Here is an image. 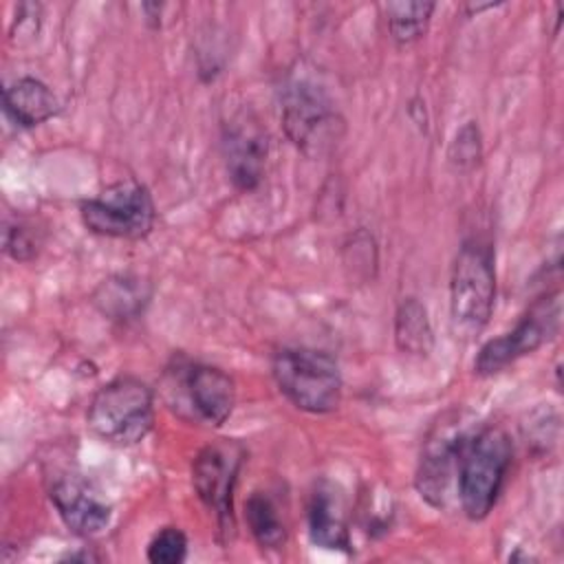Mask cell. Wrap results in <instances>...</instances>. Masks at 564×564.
Wrapping results in <instances>:
<instances>
[{
    "mask_svg": "<svg viewBox=\"0 0 564 564\" xmlns=\"http://www.w3.org/2000/svg\"><path fill=\"white\" fill-rule=\"evenodd\" d=\"M511 456L509 434L498 425L465 436L456 463V487L460 509L469 520H485L498 502Z\"/></svg>",
    "mask_w": 564,
    "mask_h": 564,
    "instance_id": "cell-1",
    "label": "cell"
},
{
    "mask_svg": "<svg viewBox=\"0 0 564 564\" xmlns=\"http://www.w3.org/2000/svg\"><path fill=\"white\" fill-rule=\"evenodd\" d=\"M496 300L494 247L485 238L463 240L449 275V317L458 337L471 339L489 324Z\"/></svg>",
    "mask_w": 564,
    "mask_h": 564,
    "instance_id": "cell-2",
    "label": "cell"
},
{
    "mask_svg": "<svg viewBox=\"0 0 564 564\" xmlns=\"http://www.w3.org/2000/svg\"><path fill=\"white\" fill-rule=\"evenodd\" d=\"M278 390L302 412L328 414L341 401V370L333 355L304 346L278 348L271 357Z\"/></svg>",
    "mask_w": 564,
    "mask_h": 564,
    "instance_id": "cell-3",
    "label": "cell"
},
{
    "mask_svg": "<svg viewBox=\"0 0 564 564\" xmlns=\"http://www.w3.org/2000/svg\"><path fill=\"white\" fill-rule=\"evenodd\" d=\"M280 121L289 141L308 159L328 154L346 130L328 93L311 79H289L280 88Z\"/></svg>",
    "mask_w": 564,
    "mask_h": 564,
    "instance_id": "cell-4",
    "label": "cell"
},
{
    "mask_svg": "<svg viewBox=\"0 0 564 564\" xmlns=\"http://www.w3.org/2000/svg\"><path fill=\"white\" fill-rule=\"evenodd\" d=\"M86 423L104 443L119 447L137 445L154 425L152 390L137 377H115L90 399Z\"/></svg>",
    "mask_w": 564,
    "mask_h": 564,
    "instance_id": "cell-5",
    "label": "cell"
},
{
    "mask_svg": "<svg viewBox=\"0 0 564 564\" xmlns=\"http://www.w3.org/2000/svg\"><path fill=\"white\" fill-rule=\"evenodd\" d=\"M79 218L90 234L104 238L141 240L156 220V207L150 189L134 181H117L101 189L97 196L79 203Z\"/></svg>",
    "mask_w": 564,
    "mask_h": 564,
    "instance_id": "cell-6",
    "label": "cell"
},
{
    "mask_svg": "<svg viewBox=\"0 0 564 564\" xmlns=\"http://www.w3.org/2000/svg\"><path fill=\"white\" fill-rule=\"evenodd\" d=\"M560 297H562L560 291L544 293L527 308V313L518 319V324L509 333H502L500 337L485 341L474 361L476 375L487 377V375L500 372L509 364L518 361L524 355L535 352L540 346L553 339L560 333V322H562Z\"/></svg>",
    "mask_w": 564,
    "mask_h": 564,
    "instance_id": "cell-7",
    "label": "cell"
},
{
    "mask_svg": "<svg viewBox=\"0 0 564 564\" xmlns=\"http://www.w3.org/2000/svg\"><path fill=\"white\" fill-rule=\"evenodd\" d=\"M245 460V447L231 438L205 445L192 463V485L200 502L216 516L223 533L234 531V487Z\"/></svg>",
    "mask_w": 564,
    "mask_h": 564,
    "instance_id": "cell-8",
    "label": "cell"
},
{
    "mask_svg": "<svg viewBox=\"0 0 564 564\" xmlns=\"http://www.w3.org/2000/svg\"><path fill=\"white\" fill-rule=\"evenodd\" d=\"M220 152L227 176L238 192H253L262 183L269 156V137L251 112H236L223 123Z\"/></svg>",
    "mask_w": 564,
    "mask_h": 564,
    "instance_id": "cell-9",
    "label": "cell"
},
{
    "mask_svg": "<svg viewBox=\"0 0 564 564\" xmlns=\"http://www.w3.org/2000/svg\"><path fill=\"white\" fill-rule=\"evenodd\" d=\"M48 496L62 522L75 535L93 538L110 524L112 507L99 494V489L79 474L55 476Z\"/></svg>",
    "mask_w": 564,
    "mask_h": 564,
    "instance_id": "cell-10",
    "label": "cell"
},
{
    "mask_svg": "<svg viewBox=\"0 0 564 564\" xmlns=\"http://www.w3.org/2000/svg\"><path fill=\"white\" fill-rule=\"evenodd\" d=\"M465 436L467 432L458 430L454 423H443L432 430L421 449L414 485L421 498L436 509L445 507Z\"/></svg>",
    "mask_w": 564,
    "mask_h": 564,
    "instance_id": "cell-11",
    "label": "cell"
},
{
    "mask_svg": "<svg viewBox=\"0 0 564 564\" xmlns=\"http://www.w3.org/2000/svg\"><path fill=\"white\" fill-rule=\"evenodd\" d=\"M187 403L198 421L205 425H223L236 405V383L234 379L207 364H189L181 377Z\"/></svg>",
    "mask_w": 564,
    "mask_h": 564,
    "instance_id": "cell-12",
    "label": "cell"
},
{
    "mask_svg": "<svg viewBox=\"0 0 564 564\" xmlns=\"http://www.w3.org/2000/svg\"><path fill=\"white\" fill-rule=\"evenodd\" d=\"M306 522H308V538L315 546L350 553L352 540H350L346 507H344L341 494H337V489L330 482H319L313 489L308 498Z\"/></svg>",
    "mask_w": 564,
    "mask_h": 564,
    "instance_id": "cell-13",
    "label": "cell"
},
{
    "mask_svg": "<svg viewBox=\"0 0 564 564\" xmlns=\"http://www.w3.org/2000/svg\"><path fill=\"white\" fill-rule=\"evenodd\" d=\"M2 108L18 128H35L59 112V99L37 77H20L2 93Z\"/></svg>",
    "mask_w": 564,
    "mask_h": 564,
    "instance_id": "cell-14",
    "label": "cell"
},
{
    "mask_svg": "<svg viewBox=\"0 0 564 564\" xmlns=\"http://www.w3.org/2000/svg\"><path fill=\"white\" fill-rule=\"evenodd\" d=\"M150 300V286L145 280L119 273L99 284L95 291V304L110 319H132L137 317Z\"/></svg>",
    "mask_w": 564,
    "mask_h": 564,
    "instance_id": "cell-15",
    "label": "cell"
},
{
    "mask_svg": "<svg viewBox=\"0 0 564 564\" xmlns=\"http://www.w3.org/2000/svg\"><path fill=\"white\" fill-rule=\"evenodd\" d=\"M394 344L401 352L425 357L434 346V330L427 317L425 304L408 295L399 302L394 311Z\"/></svg>",
    "mask_w": 564,
    "mask_h": 564,
    "instance_id": "cell-16",
    "label": "cell"
},
{
    "mask_svg": "<svg viewBox=\"0 0 564 564\" xmlns=\"http://www.w3.org/2000/svg\"><path fill=\"white\" fill-rule=\"evenodd\" d=\"M388 33L397 46H410L419 42L430 26L434 2H383L379 4Z\"/></svg>",
    "mask_w": 564,
    "mask_h": 564,
    "instance_id": "cell-17",
    "label": "cell"
},
{
    "mask_svg": "<svg viewBox=\"0 0 564 564\" xmlns=\"http://www.w3.org/2000/svg\"><path fill=\"white\" fill-rule=\"evenodd\" d=\"M245 520L247 527L253 535V540L258 542V546L267 549V551H278L286 544V524L282 522L278 507L273 505V500L262 494L256 491L247 498L245 502Z\"/></svg>",
    "mask_w": 564,
    "mask_h": 564,
    "instance_id": "cell-18",
    "label": "cell"
},
{
    "mask_svg": "<svg viewBox=\"0 0 564 564\" xmlns=\"http://www.w3.org/2000/svg\"><path fill=\"white\" fill-rule=\"evenodd\" d=\"M145 557L152 564H181L187 557V535L178 527H163L150 540Z\"/></svg>",
    "mask_w": 564,
    "mask_h": 564,
    "instance_id": "cell-19",
    "label": "cell"
},
{
    "mask_svg": "<svg viewBox=\"0 0 564 564\" xmlns=\"http://www.w3.org/2000/svg\"><path fill=\"white\" fill-rule=\"evenodd\" d=\"M449 163L460 170V172H469L480 163L482 156V143H480V130L476 126V121H467L454 137V141L449 143Z\"/></svg>",
    "mask_w": 564,
    "mask_h": 564,
    "instance_id": "cell-20",
    "label": "cell"
},
{
    "mask_svg": "<svg viewBox=\"0 0 564 564\" xmlns=\"http://www.w3.org/2000/svg\"><path fill=\"white\" fill-rule=\"evenodd\" d=\"M37 245H40L37 236L33 234V229L29 225H24V223L7 225V229H4V251L15 262H26V260L35 258Z\"/></svg>",
    "mask_w": 564,
    "mask_h": 564,
    "instance_id": "cell-21",
    "label": "cell"
}]
</instances>
